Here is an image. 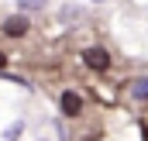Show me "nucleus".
<instances>
[{
	"label": "nucleus",
	"mask_w": 148,
	"mask_h": 141,
	"mask_svg": "<svg viewBox=\"0 0 148 141\" xmlns=\"http://www.w3.org/2000/svg\"><path fill=\"white\" fill-rule=\"evenodd\" d=\"M28 28H31L28 14H10V17L3 21V35H7V38H24V35H28Z\"/></svg>",
	"instance_id": "1"
},
{
	"label": "nucleus",
	"mask_w": 148,
	"mask_h": 141,
	"mask_svg": "<svg viewBox=\"0 0 148 141\" xmlns=\"http://www.w3.org/2000/svg\"><path fill=\"white\" fill-rule=\"evenodd\" d=\"M83 62H86V66H90L93 72L110 69V55H107L103 48H86V52H83Z\"/></svg>",
	"instance_id": "2"
},
{
	"label": "nucleus",
	"mask_w": 148,
	"mask_h": 141,
	"mask_svg": "<svg viewBox=\"0 0 148 141\" xmlns=\"http://www.w3.org/2000/svg\"><path fill=\"white\" fill-rule=\"evenodd\" d=\"M59 103H62V114L66 117H79V110H83V100H79V93H73V90H66Z\"/></svg>",
	"instance_id": "3"
},
{
	"label": "nucleus",
	"mask_w": 148,
	"mask_h": 141,
	"mask_svg": "<svg viewBox=\"0 0 148 141\" xmlns=\"http://www.w3.org/2000/svg\"><path fill=\"white\" fill-rule=\"evenodd\" d=\"M127 93H131V100H148V76H134L127 83Z\"/></svg>",
	"instance_id": "4"
},
{
	"label": "nucleus",
	"mask_w": 148,
	"mask_h": 141,
	"mask_svg": "<svg viewBox=\"0 0 148 141\" xmlns=\"http://www.w3.org/2000/svg\"><path fill=\"white\" fill-rule=\"evenodd\" d=\"M17 7H21V14H35L41 7H48V0H17Z\"/></svg>",
	"instance_id": "5"
},
{
	"label": "nucleus",
	"mask_w": 148,
	"mask_h": 141,
	"mask_svg": "<svg viewBox=\"0 0 148 141\" xmlns=\"http://www.w3.org/2000/svg\"><path fill=\"white\" fill-rule=\"evenodd\" d=\"M21 131H24V120H14L10 127H3V141H17Z\"/></svg>",
	"instance_id": "6"
},
{
	"label": "nucleus",
	"mask_w": 148,
	"mask_h": 141,
	"mask_svg": "<svg viewBox=\"0 0 148 141\" xmlns=\"http://www.w3.org/2000/svg\"><path fill=\"white\" fill-rule=\"evenodd\" d=\"M3 66H7V55H3V52H0V69H3Z\"/></svg>",
	"instance_id": "7"
},
{
	"label": "nucleus",
	"mask_w": 148,
	"mask_h": 141,
	"mask_svg": "<svg viewBox=\"0 0 148 141\" xmlns=\"http://www.w3.org/2000/svg\"><path fill=\"white\" fill-rule=\"evenodd\" d=\"M93 3H103V0H93Z\"/></svg>",
	"instance_id": "8"
},
{
	"label": "nucleus",
	"mask_w": 148,
	"mask_h": 141,
	"mask_svg": "<svg viewBox=\"0 0 148 141\" xmlns=\"http://www.w3.org/2000/svg\"><path fill=\"white\" fill-rule=\"evenodd\" d=\"M38 141H48V138H38Z\"/></svg>",
	"instance_id": "9"
}]
</instances>
